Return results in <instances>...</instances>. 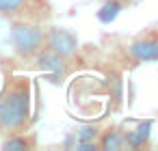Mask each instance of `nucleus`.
I'll return each instance as SVG.
<instances>
[{"mask_svg": "<svg viewBox=\"0 0 158 151\" xmlns=\"http://www.w3.org/2000/svg\"><path fill=\"white\" fill-rule=\"evenodd\" d=\"M37 121L35 84L28 76L5 71L0 84V132L2 136L33 129Z\"/></svg>", "mask_w": 158, "mask_h": 151, "instance_id": "f257e3e1", "label": "nucleus"}, {"mask_svg": "<svg viewBox=\"0 0 158 151\" xmlns=\"http://www.w3.org/2000/svg\"><path fill=\"white\" fill-rule=\"evenodd\" d=\"M108 58L121 69H136L145 63H158V22L130 37H110Z\"/></svg>", "mask_w": 158, "mask_h": 151, "instance_id": "f03ea898", "label": "nucleus"}, {"mask_svg": "<svg viewBox=\"0 0 158 151\" xmlns=\"http://www.w3.org/2000/svg\"><path fill=\"white\" fill-rule=\"evenodd\" d=\"M48 24L37 22H11L9 24V46L13 61L26 65L33 56H37L46 48Z\"/></svg>", "mask_w": 158, "mask_h": 151, "instance_id": "7ed1b4c3", "label": "nucleus"}, {"mask_svg": "<svg viewBox=\"0 0 158 151\" xmlns=\"http://www.w3.org/2000/svg\"><path fill=\"white\" fill-rule=\"evenodd\" d=\"M56 15L52 0H0V18L11 22L50 24Z\"/></svg>", "mask_w": 158, "mask_h": 151, "instance_id": "20e7f679", "label": "nucleus"}, {"mask_svg": "<svg viewBox=\"0 0 158 151\" xmlns=\"http://www.w3.org/2000/svg\"><path fill=\"white\" fill-rule=\"evenodd\" d=\"M46 48L61 54V56H78L82 54L80 41L78 37L65 28V26H56V24H48V37H46Z\"/></svg>", "mask_w": 158, "mask_h": 151, "instance_id": "39448f33", "label": "nucleus"}, {"mask_svg": "<svg viewBox=\"0 0 158 151\" xmlns=\"http://www.w3.org/2000/svg\"><path fill=\"white\" fill-rule=\"evenodd\" d=\"M0 147L5 151H35V149H39V136L35 129L9 134V136L0 138Z\"/></svg>", "mask_w": 158, "mask_h": 151, "instance_id": "423d86ee", "label": "nucleus"}, {"mask_svg": "<svg viewBox=\"0 0 158 151\" xmlns=\"http://www.w3.org/2000/svg\"><path fill=\"white\" fill-rule=\"evenodd\" d=\"M98 149L104 151H115V149H126V134H123V123H110L102 127L98 136Z\"/></svg>", "mask_w": 158, "mask_h": 151, "instance_id": "0eeeda50", "label": "nucleus"}, {"mask_svg": "<svg viewBox=\"0 0 158 151\" xmlns=\"http://www.w3.org/2000/svg\"><path fill=\"white\" fill-rule=\"evenodd\" d=\"M0 138H2V132H0Z\"/></svg>", "mask_w": 158, "mask_h": 151, "instance_id": "6e6552de", "label": "nucleus"}, {"mask_svg": "<svg viewBox=\"0 0 158 151\" xmlns=\"http://www.w3.org/2000/svg\"><path fill=\"white\" fill-rule=\"evenodd\" d=\"M98 2H104V0H98Z\"/></svg>", "mask_w": 158, "mask_h": 151, "instance_id": "1a4fd4ad", "label": "nucleus"}]
</instances>
